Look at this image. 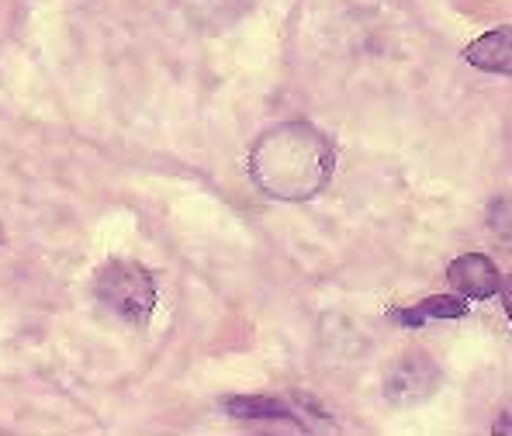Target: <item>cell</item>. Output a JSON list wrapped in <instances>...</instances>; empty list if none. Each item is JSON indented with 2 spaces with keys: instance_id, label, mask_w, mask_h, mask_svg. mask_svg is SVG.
<instances>
[{
  "instance_id": "1",
  "label": "cell",
  "mask_w": 512,
  "mask_h": 436,
  "mask_svg": "<svg viewBox=\"0 0 512 436\" xmlns=\"http://www.w3.org/2000/svg\"><path fill=\"white\" fill-rule=\"evenodd\" d=\"M336 149L326 132L308 122H284L263 132L250 153V177L267 198L308 201L329 184Z\"/></svg>"
},
{
  "instance_id": "2",
  "label": "cell",
  "mask_w": 512,
  "mask_h": 436,
  "mask_svg": "<svg viewBox=\"0 0 512 436\" xmlns=\"http://www.w3.org/2000/svg\"><path fill=\"white\" fill-rule=\"evenodd\" d=\"M94 295L104 308L128 322H149L156 308V281L146 267L132 260H111L108 267L97 270Z\"/></svg>"
},
{
  "instance_id": "3",
  "label": "cell",
  "mask_w": 512,
  "mask_h": 436,
  "mask_svg": "<svg viewBox=\"0 0 512 436\" xmlns=\"http://www.w3.org/2000/svg\"><path fill=\"white\" fill-rule=\"evenodd\" d=\"M440 371H436L433 357L429 353H402L398 360H391V367L384 371V395L395 405H412L419 398L433 395Z\"/></svg>"
},
{
  "instance_id": "4",
  "label": "cell",
  "mask_w": 512,
  "mask_h": 436,
  "mask_svg": "<svg viewBox=\"0 0 512 436\" xmlns=\"http://www.w3.org/2000/svg\"><path fill=\"white\" fill-rule=\"evenodd\" d=\"M447 281L461 291L464 298H492L502 291V277L495 263L481 253H464L447 267Z\"/></svg>"
},
{
  "instance_id": "5",
  "label": "cell",
  "mask_w": 512,
  "mask_h": 436,
  "mask_svg": "<svg viewBox=\"0 0 512 436\" xmlns=\"http://www.w3.org/2000/svg\"><path fill=\"white\" fill-rule=\"evenodd\" d=\"M464 59L474 70L485 73H506L512 77V25H502L495 32H485L464 49Z\"/></svg>"
},
{
  "instance_id": "6",
  "label": "cell",
  "mask_w": 512,
  "mask_h": 436,
  "mask_svg": "<svg viewBox=\"0 0 512 436\" xmlns=\"http://www.w3.org/2000/svg\"><path fill=\"white\" fill-rule=\"evenodd\" d=\"M461 315H468V302H464L461 295H433V298H423V302L412 305V308L391 312V322L423 326V322H433V319H461Z\"/></svg>"
},
{
  "instance_id": "7",
  "label": "cell",
  "mask_w": 512,
  "mask_h": 436,
  "mask_svg": "<svg viewBox=\"0 0 512 436\" xmlns=\"http://www.w3.org/2000/svg\"><path fill=\"white\" fill-rule=\"evenodd\" d=\"M222 409L236 419H246V423H256V419H295L288 402L270 395H243V398H225Z\"/></svg>"
},
{
  "instance_id": "8",
  "label": "cell",
  "mask_w": 512,
  "mask_h": 436,
  "mask_svg": "<svg viewBox=\"0 0 512 436\" xmlns=\"http://www.w3.org/2000/svg\"><path fill=\"white\" fill-rule=\"evenodd\" d=\"M488 225H492V236L499 239V246L512 250V198H499L488 208Z\"/></svg>"
},
{
  "instance_id": "9",
  "label": "cell",
  "mask_w": 512,
  "mask_h": 436,
  "mask_svg": "<svg viewBox=\"0 0 512 436\" xmlns=\"http://www.w3.org/2000/svg\"><path fill=\"white\" fill-rule=\"evenodd\" d=\"M502 302H506V315L512 322V277H502Z\"/></svg>"
},
{
  "instance_id": "10",
  "label": "cell",
  "mask_w": 512,
  "mask_h": 436,
  "mask_svg": "<svg viewBox=\"0 0 512 436\" xmlns=\"http://www.w3.org/2000/svg\"><path fill=\"white\" fill-rule=\"evenodd\" d=\"M492 430H495V433H512V409L502 412V416H499V423H495Z\"/></svg>"
},
{
  "instance_id": "11",
  "label": "cell",
  "mask_w": 512,
  "mask_h": 436,
  "mask_svg": "<svg viewBox=\"0 0 512 436\" xmlns=\"http://www.w3.org/2000/svg\"><path fill=\"white\" fill-rule=\"evenodd\" d=\"M0 239H4V229H0Z\"/></svg>"
}]
</instances>
